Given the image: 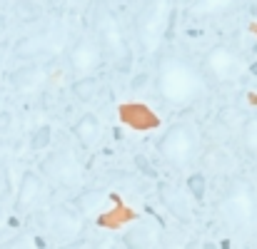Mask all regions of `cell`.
I'll return each mask as SVG.
<instances>
[{
    "label": "cell",
    "mask_w": 257,
    "mask_h": 249,
    "mask_svg": "<svg viewBox=\"0 0 257 249\" xmlns=\"http://www.w3.org/2000/svg\"><path fill=\"white\" fill-rule=\"evenodd\" d=\"M155 90L170 107H192L205 97L207 78L202 68L192 65L190 60L175 53H160L155 65Z\"/></svg>",
    "instance_id": "obj_1"
},
{
    "label": "cell",
    "mask_w": 257,
    "mask_h": 249,
    "mask_svg": "<svg viewBox=\"0 0 257 249\" xmlns=\"http://www.w3.org/2000/svg\"><path fill=\"white\" fill-rule=\"evenodd\" d=\"M92 35L97 40V45L102 48L105 60H110L120 73H130L133 68V45L130 38L120 23V18L115 15V10L105 3V0H95V10H92Z\"/></svg>",
    "instance_id": "obj_2"
},
{
    "label": "cell",
    "mask_w": 257,
    "mask_h": 249,
    "mask_svg": "<svg viewBox=\"0 0 257 249\" xmlns=\"http://www.w3.org/2000/svg\"><path fill=\"white\" fill-rule=\"evenodd\" d=\"M172 23V0H143L135 20L133 35L145 58H158Z\"/></svg>",
    "instance_id": "obj_3"
},
{
    "label": "cell",
    "mask_w": 257,
    "mask_h": 249,
    "mask_svg": "<svg viewBox=\"0 0 257 249\" xmlns=\"http://www.w3.org/2000/svg\"><path fill=\"white\" fill-rule=\"evenodd\" d=\"M222 219L240 234H250L257 229V189L245 177H237L227 184L220 199Z\"/></svg>",
    "instance_id": "obj_4"
},
{
    "label": "cell",
    "mask_w": 257,
    "mask_h": 249,
    "mask_svg": "<svg viewBox=\"0 0 257 249\" xmlns=\"http://www.w3.org/2000/svg\"><path fill=\"white\" fill-rule=\"evenodd\" d=\"M200 150H202V137L192 122H175L158 140V155L177 169L192 165L200 157Z\"/></svg>",
    "instance_id": "obj_5"
},
{
    "label": "cell",
    "mask_w": 257,
    "mask_h": 249,
    "mask_svg": "<svg viewBox=\"0 0 257 249\" xmlns=\"http://www.w3.org/2000/svg\"><path fill=\"white\" fill-rule=\"evenodd\" d=\"M200 68H202L205 78L212 80V83H237L245 73V58L237 48L222 43V45H212L205 53Z\"/></svg>",
    "instance_id": "obj_6"
},
{
    "label": "cell",
    "mask_w": 257,
    "mask_h": 249,
    "mask_svg": "<svg viewBox=\"0 0 257 249\" xmlns=\"http://www.w3.org/2000/svg\"><path fill=\"white\" fill-rule=\"evenodd\" d=\"M40 172L63 189H80L85 179V169L73 150H53L40 162Z\"/></svg>",
    "instance_id": "obj_7"
},
{
    "label": "cell",
    "mask_w": 257,
    "mask_h": 249,
    "mask_svg": "<svg viewBox=\"0 0 257 249\" xmlns=\"http://www.w3.org/2000/svg\"><path fill=\"white\" fill-rule=\"evenodd\" d=\"M102 60H105V55H102V48L97 45L95 35H80L68 50V68L75 78L95 75V70L102 65Z\"/></svg>",
    "instance_id": "obj_8"
},
{
    "label": "cell",
    "mask_w": 257,
    "mask_h": 249,
    "mask_svg": "<svg viewBox=\"0 0 257 249\" xmlns=\"http://www.w3.org/2000/svg\"><path fill=\"white\" fill-rule=\"evenodd\" d=\"M45 229L53 234V239L68 244V242L78 239V234L85 229V222L78 214V209H73V207H53L45 214Z\"/></svg>",
    "instance_id": "obj_9"
},
{
    "label": "cell",
    "mask_w": 257,
    "mask_h": 249,
    "mask_svg": "<svg viewBox=\"0 0 257 249\" xmlns=\"http://www.w3.org/2000/svg\"><path fill=\"white\" fill-rule=\"evenodd\" d=\"M43 192H45L43 177H40L38 172H33V169L23 172L20 184H18V194H15V202H13V209H15L18 214L30 212V209L43 199Z\"/></svg>",
    "instance_id": "obj_10"
},
{
    "label": "cell",
    "mask_w": 257,
    "mask_h": 249,
    "mask_svg": "<svg viewBox=\"0 0 257 249\" xmlns=\"http://www.w3.org/2000/svg\"><path fill=\"white\" fill-rule=\"evenodd\" d=\"M53 53V33L50 30H40V33H30L23 35L13 43V55L18 60H38L43 55Z\"/></svg>",
    "instance_id": "obj_11"
},
{
    "label": "cell",
    "mask_w": 257,
    "mask_h": 249,
    "mask_svg": "<svg viewBox=\"0 0 257 249\" xmlns=\"http://www.w3.org/2000/svg\"><path fill=\"white\" fill-rule=\"evenodd\" d=\"M48 83V70L38 63H30L25 68H18L13 75H10V85L18 95H35L40 92Z\"/></svg>",
    "instance_id": "obj_12"
},
{
    "label": "cell",
    "mask_w": 257,
    "mask_h": 249,
    "mask_svg": "<svg viewBox=\"0 0 257 249\" xmlns=\"http://www.w3.org/2000/svg\"><path fill=\"white\" fill-rule=\"evenodd\" d=\"M120 122L127 125L130 130H138V132H148V130H155L160 125L158 115L150 107L138 105V102H130V105L120 107Z\"/></svg>",
    "instance_id": "obj_13"
},
{
    "label": "cell",
    "mask_w": 257,
    "mask_h": 249,
    "mask_svg": "<svg viewBox=\"0 0 257 249\" xmlns=\"http://www.w3.org/2000/svg\"><path fill=\"white\" fill-rule=\"evenodd\" d=\"M102 132H105L102 120H100L95 112H85V115L73 125V135H75V140L80 142L83 150H95V147L100 145V140H102Z\"/></svg>",
    "instance_id": "obj_14"
},
{
    "label": "cell",
    "mask_w": 257,
    "mask_h": 249,
    "mask_svg": "<svg viewBox=\"0 0 257 249\" xmlns=\"http://www.w3.org/2000/svg\"><path fill=\"white\" fill-rule=\"evenodd\" d=\"M235 5H240V0H195L187 8V13L195 20H210V18H222L232 13Z\"/></svg>",
    "instance_id": "obj_15"
},
{
    "label": "cell",
    "mask_w": 257,
    "mask_h": 249,
    "mask_svg": "<svg viewBox=\"0 0 257 249\" xmlns=\"http://www.w3.org/2000/svg\"><path fill=\"white\" fill-rule=\"evenodd\" d=\"M102 90V83L97 75H85V78H78L73 83V95L80 100V102H92Z\"/></svg>",
    "instance_id": "obj_16"
},
{
    "label": "cell",
    "mask_w": 257,
    "mask_h": 249,
    "mask_svg": "<svg viewBox=\"0 0 257 249\" xmlns=\"http://www.w3.org/2000/svg\"><path fill=\"white\" fill-rule=\"evenodd\" d=\"M158 242V232L155 227H133L127 234H125V244L127 247H153Z\"/></svg>",
    "instance_id": "obj_17"
},
{
    "label": "cell",
    "mask_w": 257,
    "mask_h": 249,
    "mask_svg": "<svg viewBox=\"0 0 257 249\" xmlns=\"http://www.w3.org/2000/svg\"><path fill=\"white\" fill-rule=\"evenodd\" d=\"M240 142H242V150L250 157H257V115L245 120L242 132H240Z\"/></svg>",
    "instance_id": "obj_18"
},
{
    "label": "cell",
    "mask_w": 257,
    "mask_h": 249,
    "mask_svg": "<svg viewBox=\"0 0 257 249\" xmlns=\"http://www.w3.org/2000/svg\"><path fill=\"white\" fill-rule=\"evenodd\" d=\"M13 13H15V18L23 20V23H35V20L43 18V8H40L35 0H18V3L13 5Z\"/></svg>",
    "instance_id": "obj_19"
},
{
    "label": "cell",
    "mask_w": 257,
    "mask_h": 249,
    "mask_svg": "<svg viewBox=\"0 0 257 249\" xmlns=\"http://www.w3.org/2000/svg\"><path fill=\"white\" fill-rule=\"evenodd\" d=\"M187 189L195 199H205V192H207V177L202 172H192L187 177Z\"/></svg>",
    "instance_id": "obj_20"
},
{
    "label": "cell",
    "mask_w": 257,
    "mask_h": 249,
    "mask_svg": "<svg viewBox=\"0 0 257 249\" xmlns=\"http://www.w3.org/2000/svg\"><path fill=\"white\" fill-rule=\"evenodd\" d=\"M50 140H53V130H50L48 125H43V127H38V130L33 132V137H30V150H35V152L48 150Z\"/></svg>",
    "instance_id": "obj_21"
},
{
    "label": "cell",
    "mask_w": 257,
    "mask_h": 249,
    "mask_svg": "<svg viewBox=\"0 0 257 249\" xmlns=\"http://www.w3.org/2000/svg\"><path fill=\"white\" fill-rule=\"evenodd\" d=\"M163 202L170 207L172 214H180L182 219H187V204L180 199V194H177V197H170V189H168V187H163Z\"/></svg>",
    "instance_id": "obj_22"
},
{
    "label": "cell",
    "mask_w": 257,
    "mask_h": 249,
    "mask_svg": "<svg viewBox=\"0 0 257 249\" xmlns=\"http://www.w3.org/2000/svg\"><path fill=\"white\" fill-rule=\"evenodd\" d=\"M10 127H13V112L3 110V112H0V135L10 132Z\"/></svg>",
    "instance_id": "obj_23"
},
{
    "label": "cell",
    "mask_w": 257,
    "mask_h": 249,
    "mask_svg": "<svg viewBox=\"0 0 257 249\" xmlns=\"http://www.w3.org/2000/svg\"><path fill=\"white\" fill-rule=\"evenodd\" d=\"M8 30V20H5V15H0V35Z\"/></svg>",
    "instance_id": "obj_24"
},
{
    "label": "cell",
    "mask_w": 257,
    "mask_h": 249,
    "mask_svg": "<svg viewBox=\"0 0 257 249\" xmlns=\"http://www.w3.org/2000/svg\"><path fill=\"white\" fill-rule=\"evenodd\" d=\"M5 65V48H0V68Z\"/></svg>",
    "instance_id": "obj_25"
}]
</instances>
